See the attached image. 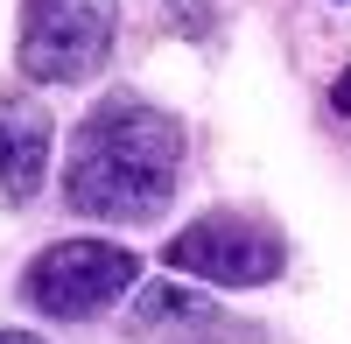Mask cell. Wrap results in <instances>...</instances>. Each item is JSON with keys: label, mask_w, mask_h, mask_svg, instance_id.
Masks as SVG:
<instances>
[{"label": "cell", "mask_w": 351, "mask_h": 344, "mask_svg": "<svg viewBox=\"0 0 351 344\" xmlns=\"http://www.w3.org/2000/svg\"><path fill=\"white\" fill-rule=\"evenodd\" d=\"M176 176H183V127L162 106L112 92L77 120L71 162H64V197L77 218L99 225H148L169 211Z\"/></svg>", "instance_id": "cell-1"}, {"label": "cell", "mask_w": 351, "mask_h": 344, "mask_svg": "<svg viewBox=\"0 0 351 344\" xmlns=\"http://www.w3.org/2000/svg\"><path fill=\"white\" fill-rule=\"evenodd\" d=\"M112 28H120V0H21L14 56L21 77L36 84H84L106 71Z\"/></svg>", "instance_id": "cell-2"}, {"label": "cell", "mask_w": 351, "mask_h": 344, "mask_svg": "<svg viewBox=\"0 0 351 344\" xmlns=\"http://www.w3.org/2000/svg\"><path fill=\"white\" fill-rule=\"evenodd\" d=\"M141 281V260L112 239H56L49 253H36L21 274V295L43 309V317H99L106 302H120L127 288Z\"/></svg>", "instance_id": "cell-3"}, {"label": "cell", "mask_w": 351, "mask_h": 344, "mask_svg": "<svg viewBox=\"0 0 351 344\" xmlns=\"http://www.w3.org/2000/svg\"><path fill=\"white\" fill-rule=\"evenodd\" d=\"M169 267L176 274H204V281H218V288H260V281L281 274V239L260 218L204 211V218H190L183 232L169 239Z\"/></svg>", "instance_id": "cell-4"}, {"label": "cell", "mask_w": 351, "mask_h": 344, "mask_svg": "<svg viewBox=\"0 0 351 344\" xmlns=\"http://www.w3.org/2000/svg\"><path fill=\"white\" fill-rule=\"evenodd\" d=\"M49 169V120L43 106H28L14 92H0V197H14V204H28Z\"/></svg>", "instance_id": "cell-5"}, {"label": "cell", "mask_w": 351, "mask_h": 344, "mask_svg": "<svg viewBox=\"0 0 351 344\" xmlns=\"http://www.w3.org/2000/svg\"><path fill=\"white\" fill-rule=\"evenodd\" d=\"M176 344H267V330H253V323H239V317H218V309L204 302V309L183 317Z\"/></svg>", "instance_id": "cell-6"}, {"label": "cell", "mask_w": 351, "mask_h": 344, "mask_svg": "<svg viewBox=\"0 0 351 344\" xmlns=\"http://www.w3.org/2000/svg\"><path fill=\"white\" fill-rule=\"evenodd\" d=\"M0 344H43V337H28V330H0Z\"/></svg>", "instance_id": "cell-7"}]
</instances>
